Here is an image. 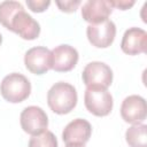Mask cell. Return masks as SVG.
Here are the masks:
<instances>
[{"instance_id":"1","label":"cell","mask_w":147,"mask_h":147,"mask_svg":"<svg viewBox=\"0 0 147 147\" xmlns=\"http://www.w3.org/2000/svg\"><path fill=\"white\" fill-rule=\"evenodd\" d=\"M76 88L65 82L55 83L47 92V103L51 110L59 115L70 113L77 105Z\"/></svg>"},{"instance_id":"2","label":"cell","mask_w":147,"mask_h":147,"mask_svg":"<svg viewBox=\"0 0 147 147\" xmlns=\"http://www.w3.org/2000/svg\"><path fill=\"white\" fill-rule=\"evenodd\" d=\"M0 93L2 98L11 103H18L28 99L31 93V83L18 72H11L3 77L0 84Z\"/></svg>"},{"instance_id":"3","label":"cell","mask_w":147,"mask_h":147,"mask_svg":"<svg viewBox=\"0 0 147 147\" xmlns=\"http://www.w3.org/2000/svg\"><path fill=\"white\" fill-rule=\"evenodd\" d=\"M84 103L86 109L99 117H103L110 114L114 101L110 92L107 88L87 87L84 93Z\"/></svg>"},{"instance_id":"4","label":"cell","mask_w":147,"mask_h":147,"mask_svg":"<svg viewBox=\"0 0 147 147\" xmlns=\"http://www.w3.org/2000/svg\"><path fill=\"white\" fill-rule=\"evenodd\" d=\"M82 79L86 87L108 88L113 83V70L103 62L93 61L85 65Z\"/></svg>"},{"instance_id":"5","label":"cell","mask_w":147,"mask_h":147,"mask_svg":"<svg viewBox=\"0 0 147 147\" xmlns=\"http://www.w3.org/2000/svg\"><path fill=\"white\" fill-rule=\"evenodd\" d=\"M20 123L23 131L33 137L47 130L48 117L42 108L37 106H29L22 110Z\"/></svg>"},{"instance_id":"6","label":"cell","mask_w":147,"mask_h":147,"mask_svg":"<svg viewBox=\"0 0 147 147\" xmlns=\"http://www.w3.org/2000/svg\"><path fill=\"white\" fill-rule=\"evenodd\" d=\"M86 36L92 46L98 48H107L114 42L116 36V25L110 20L96 24H90L86 29Z\"/></svg>"},{"instance_id":"7","label":"cell","mask_w":147,"mask_h":147,"mask_svg":"<svg viewBox=\"0 0 147 147\" xmlns=\"http://www.w3.org/2000/svg\"><path fill=\"white\" fill-rule=\"evenodd\" d=\"M92 134L90 122L83 118H76L68 123L62 132V139L65 146H85Z\"/></svg>"},{"instance_id":"8","label":"cell","mask_w":147,"mask_h":147,"mask_svg":"<svg viewBox=\"0 0 147 147\" xmlns=\"http://www.w3.org/2000/svg\"><path fill=\"white\" fill-rule=\"evenodd\" d=\"M8 30L18 34L22 39L33 40L38 38L40 33V25L30 14L22 9L18 13H16L15 16L13 17Z\"/></svg>"},{"instance_id":"9","label":"cell","mask_w":147,"mask_h":147,"mask_svg":"<svg viewBox=\"0 0 147 147\" xmlns=\"http://www.w3.org/2000/svg\"><path fill=\"white\" fill-rule=\"evenodd\" d=\"M25 68L34 75H44L52 69L51 51L44 46L30 48L24 55Z\"/></svg>"},{"instance_id":"10","label":"cell","mask_w":147,"mask_h":147,"mask_svg":"<svg viewBox=\"0 0 147 147\" xmlns=\"http://www.w3.org/2000/svg\"><path fill=\"white\" fill-rule=\"evenodd\" d=\"M122 118L130 124L142 123L147 116V106L142 96L133 94L126 96L121 106Z\"/></svg>"},{"instance_id":"11","label":"cell","mask_w":147,"mask_h":147,"mask_svg":"<svg viewBox=\"0 0 147 147\" xmlns=\"http://www.w3.org/2000/svg\"><path fill=\"white\" fill-rule=\"evenodd\" d=\"M52 69L57 72H67L72 70L79 59L78 52L70 45H59L51 51Z\"/></svg>"},{"instance_id":"12","label":"cell","mask_w":147,"mask_h":147,"mask_svg":"<svg viewBox=\"0 0 147 147\" xmlns=\"http://www.w3.org/2000/svg\"><path fill=\"white\" fill-rule=\"evenodd\" d=\"M121 48L125 54L138 55L146 53L147 49V32L140 28L127 29L122 38Z\"/></svg>"},{"instance_id":"13","label":"cell","mask_w":147,"mask_h":147,"mask_svg":"<svg viewBox=\"0 0 147 147\" xmlns=\"http://www.w3.org/2000/svg\"><path fill=\"white\" fill-rule=\"evenodd\" d=\"M113 11L109 0H88L82 7V16L90 24L107 21Z\"/></svg>"},{"instance_id":"14","label":"cell","mask_w":147,"mask_h":147,"mask_svg":"<svg viewBox=\"0 0 147 147\" xmlns=\"http://www.w3.org/2000/svg\"><path fill=\"white\" fill-rule=\"evenodd\" d=\"M147 126L142 123L132 124L125 132V140L130 147H147Z\"/></svg>"},{"instance_id":"15","label":"cell","mask_w":147,"mask_h":147,"mask_svg":"<svg viewBox=\"0 0 147 147\" xmlns=\"http://www.w3.org/2000/svg\"><path fill=\"white\" fill-rule=\"evenodd\" d=\"M24 9L21 2L18 1H2L0 2V24L6 29L9 28L10 21L15 16L16 13Z\"/></svg>"},{"instance_id":"16","label":"cell","mask_w":147,"mask_h":147,"mask_svg":"<svg viewBox=\"0 0 147 147\" xmlns=\"http://www.w3.org/2000/svg\"><path fill=\"white\" fill-rule=\"evenodd\" d=\"M28 147H57V140L53 132L46 130L38 136L31 137Z\"/></svg>"},{"instance_id":"17","label":"cell","mask_w":147,"mask_h":147,"mask_svg":"<svg viewBox=\"0 0 147 147\" xmlns=\"http://www.w3.org/2000/svg\"><path fill=\"white\" fill-rule=\"evenodd\" d=\"M51 5L49 0H26V6L34 13L45 11Z\"/></svg>"},{"instance_id":"18","label":"cell","mask_w":147,"mask_h":147,"mask_svg":"<svg viewBox=\"0 0 147 147\" xmlns=\"http://www.w3.org/2000/svg\"><path fill=\"white\" fill-rule=\"evenodd\" d=\"M56 6L61 11L64 13H75L78 6L80 5V0H68V1H56Z\"/></svg>"},{"instance_id":"19","label":"cell","mask_w":147,"mask_h":147,"mask_svg":"<svg viewBox=\"0 0 147 147\" xmlns=\"http://www.w3.org/2000/svg\"><path fill=\"white\" fill-rule=\"evenodd\" d=\"M110 6L114 8H118L121 10H126L131 8L136 2L134 1H127V0H109Z\"/></svg>"},{"instance_id":"20","label":"cell","mask_w":147,"mask_h":147,"mask_svg":"<svg viewBox=\"0 0 147 147\" xmlns=\"http://www.w3.org/2000/svg\"><path fill=\"white\" fill-rule=\"evenodd\" d=\"M65 147H85V146H65Z\"/></svg>"},{"instance_id":"21","label":"cell","mask_w":147,"mask_h":147,"mask_svg":"<svg viewBox=\"0 0 147 147\" xmlns=\"http://www.w3.org/2000/svg\"><path fill=\"white\" fill-rule=\"evenodd\" d=\"M1 42H2V36H1V33H0V45H1Z\"/></svg>"}]
</instances>
